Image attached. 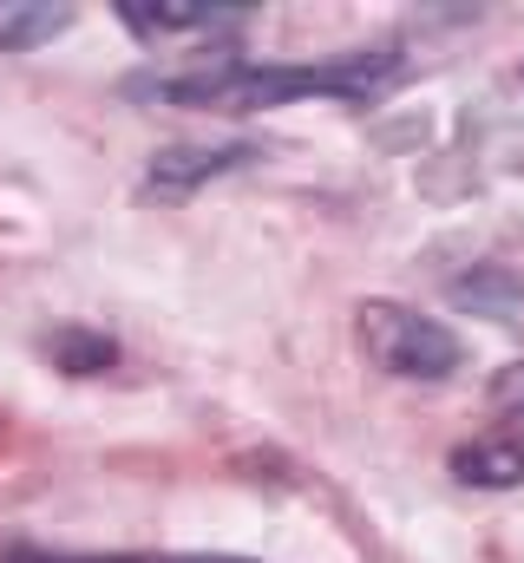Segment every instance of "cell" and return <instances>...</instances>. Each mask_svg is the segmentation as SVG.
Wrapping results in <instances>:
<instances>
[{
	"label": "cell",
	"mask_w": 524,
	"mask_h": 563,
	"mask_svg": "<svg viewBox=\"0 0 524 563\" xmlns=\"http://www.w3.org/2000/svg\"><path fill=\"white\" fill-rule=\"evenodd\" d=\"M400 79V53H335V59H217L197 73H138L125 99L197 106V112H275L288 99H374Z\"/></svg>",
	"instance_id": "cell-1"
},
{
	"label": "cell",
	"mask_w": 524,
	"mask_h": 563,
	"mask_svg": "<svg viewBox=\"0 0 524 563\" xmlns=\"http://www.w3.org/2000/svg\"><path fill=\"white\" fill-rule=\"evenodd\" d=\"M354 334H361V354L387 380H426L433 387V380H452L466 367V341L446 321H433L406 301H387V295L354 308Z\"/></svg>",
	"instance_id": "cell-2"
},
{
	"label": "cell",
	"mask_w": 524,
	"mask_h": 563,
	"mask_svg": "<svg viewBox=\"0 0 524 563\" xmlns=\"http://www.w3.org/2000/svg\"><path fill=\"white\" fill-rule=\"evenodd\" d=\"M446 472L472 492H512L524 485V361L499 367L485 394V432L459 439L446 452Z\"/></svg>",
	"instance_id": "cell-3"
},
{
	"label": "cell",
	"mask_w": 524,
	"mask_h": 563,
	"mask_svg": "<svg viewBox=\"0 0 524 563\" xmlns=\"http://www.w3.org/2000/svg\"><path fill=\"white\" fill-rule=\"evenodd\" d=\"M256 157H262V144H256V139L164 144V151L144 164V184H138V197H144V203H184L190 190H204V184H217V177H230V170L256 164Z\"/></svg>",
	"instance_id": "cell-4"
},
{
	"label": "cell",
	"mask_w": 524,
	"mask_h": 563,
	"mask_svg": "<svg viewBox=\"0 0 524 563\" xmlns=\"http://www.w3.org/2000/svg\"><path fill=\"white\" fill-rule=\"evenodd\" d=\"M138 40H164V33H223L250 20V0H119Z\"/></svg>",
	"instance_id": "cell-5"
},
{
	"label": "cell",
	"mask_w": 524,
	"mask_h": 563,
	"mask_svg": "<svg viewBox=\"0 0 524 563\" xmlns=\"http://www.w3.org/2000/svg\"><path fill=\"white\" fill-rule=\"evenodd\" d=\"M446 301L479 314V321L524 328V269H512V263H472L466 276L446 282Z\"/></svg>",
	"instance_id": "cell-6"
},
{
	"label": "cell",
	"mask_w": 524,
	"mask_h": 563,
	"mask_svg": "<svg viewBox=\"0 0 524 563\" xmlns=\"http://www.w3.org/2000/svg\"><path fill=\"white\" fill-rule=\"evenodd\" d=\"M40 354H46L59 374H73V380H92V374L119 367V341L99 334V328H86V321H59V328H46V334H40Z\"/></svg>",
	"instance_id": "cell-7"
},
{
	"label": "cell",
	"mask_w": 524,
	"mask_h": 563,
	"mask_svg": "<svg viewBox=\"0 0 524 563\" xmlns=\"http://www.w3.org/2000/svg\"><path fill=\"white\" fill-rule=\"evenodd\" d=\"M73 7L59 0H0V53H33L53 46L59 33H73Z\"/></svg>",
	"instance_id": "cell-8"
},
{
	"label": "cell",
	"mask_w": 524,
	"mask_h": 563,
	"mask_svg": "<svg viewBox=\"0 0 524 563\" xmlns=\"http://www.w3.org/2000/svg\"><path fill=\"white\" fill-rule=\"evenodd\" d=\"M0 563H250V558H223V551H106V558H73V551L7 544Z\"/></svg>",
	"instance_id": "cell-9"
}]
</instances>
